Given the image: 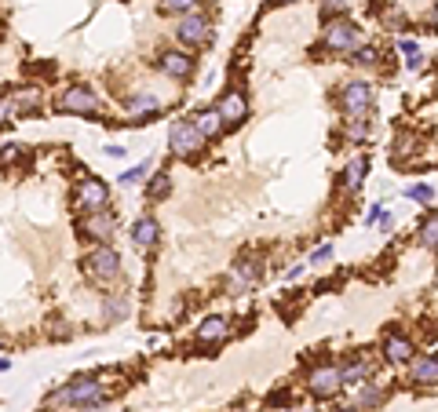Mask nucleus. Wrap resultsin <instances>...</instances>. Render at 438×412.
Instances as JSON below:
<instances>
[{"label":"nucleus","mask_w":438,"mask_h":412,"mask_svg":"<svg viewBox=\"0 0 438 412\" xmlns=\"http://www.w3.org/2000/svg\"><path fill=\"white\" fill-rule=\"evenodd\" d=\"M84 274L95 281V285H113L121 277V255L113 244H95L92 252L84 255Z\"/></svg>","instance_id":"obj_3"},{"label":"nucleus","mask_w":438,"mask_h":412,"mask_svg":"<svg viewBox=\"0 0 438 412\" xmlns=\"http://www.w3.org/2000/svg\"><path fill=\"white\" fill-rule=\"evenodd\" d=\"M55 110L77 113V117H92V113L102 110V99H99V92H92V88H84V84H70L55 95Z\"/></svg>","instance_id":"obj_4"},{"label":"nucleus","mask_w":438,"mask_h":412,"mask_svg":"<svg viewBox=\"0 0 438 412\" xmlns=\"http://www.w3.org/2000/svg\"><path fill=\"white\" fill-rule=\"evenodd\" d=\"M409 197L420 201V204H435V186L431 183H417V186H409Z\"/></svg>","instance_id":"obj_31"},{"label":"nucleus","mask_w":438,"mask_h":412,"mask_svg":"<svg viewBox=\"0 0 438 412\" xmlns=\"http://www.w3.org/2000/svg\"><path fill=\"white\" fill-rule=\"evenodd\" d=\"M383 212H388V208H383V204H372V208L365 212V226H377L380 219H383Z\"/></svg>","instance_id":"obj_36"},{"label":"nucleus","mask_w":438,"mask_h":412,"mask_svg":"<svg viewBox=\"0 0 438 412\" xmlns=\"http://www.w3.org/2000/svg\"><path fill=\"white\" fill-rule=\"evenodd\" d=\"M48 402L51 405H73V409H99L106 402V391H102L99 376H73L70 383H62Z\"/></svg>","instance_id":"obj_1"},{"label":"nucleus","mask_w":438,"mask_h":412,"mask_svg":"<svg viewBox=\"0 0 438 412\" xmlns=\"http://www.w3.org/2000/svg\"><path fill=\"white\" fill-rule=\"evenodd\" d=\"M435 237H438V223H435V215L428 219V223H423V230H420V244H423V248H435Z\"/></svg>","instance_id":"obj_32"},{"label":"nucleus","mask_w":438,"mask_h":412,"mask_svg":"<svg viewBox=\"0 0 438 412\" xmlns=\"http://www.w3.org/2000/svg\"><path fill=\"white\" fill-rule=\"evenodd\" d=\"M347 62H351V66H358V70H372V66H380V51L372 48V44H358L354 51H347Z\"/></svg>","instance_id":"obj_25"},{"label":"nucleus","mask_w":438,"mask_h":412,"mask_svg":"<svg viewBox=\"0 0 438 412\" xmlns=\"http://www.w3.org/2000/svg\"><path fill=\"white\" fill-rule=\"evenodd\" d=\"M260 277H263V259H260V255H256V252L241 255V259L234 263V274H230V292H234V295L249 292Z\"/></svg>","instance_id":"obj_12"},{"label":"nucleus","mask_w":438,"mask_h":412,"mask_svg":"<svg viewBox=\"0 0 438 412\" xmlns=\"http://www.w3.org/2000/svg\"><path fill=\"white\" fill-rule=\"evenodd\" d=\"M329 255H332V244H318V248L311 252V259H307V263H311V266H314V263H325Z\"/></svg>","instance_id":"obj_35"},{"label":"nucleus","mask_w":438,"mask_h":412,"mask_svg":"<svg viewBox=\"0 0 438 412\" xmlns=\"http://www.w3.org/2000/svg\"><path fill=\"white\" fill-rule=\"evenodd\" d=\"M11 369V362H8V357H0V372H8Z\"/></svg>","instance_id":"obj_42"},{"label":"nucleus","mask_w":438,"mask_h":412,"mask_svg":"<svg viewBox=\"0 0 438 412\" xmlns=\"http://www.w3.org/2000/svg\"><path fill=\"white\" fill-rule=\"evenodd\" d=\"M300 274H303V263H292V266L285 270V277H289V281H296V277H300Z\"/></svg>","instance_id":"obj_41"},{"label":"nucleus","mask_w":438,"mask_h":412,"mask_svg":"<svg viewBox=\"0 0 438 412\" xmlns=\"http://www.w3.org/2000/svg\"><path fill=\"white\" fill-rule=\"evenodd\" d=\"M369 135H372V124L365 117H347L343 121V139L347 143H365Z\"/></svg>","instance_id":"obj_27"},{"label":"nucleus","mask_w":438,"mask_h":412,"mask_svg":"<svg viewBox=\"0 0 438 412\" xmlns=\"http://www.w3.org/2000/svg\"><path fill=\"white\" fill-rule=\"evenodd\" d=\"M0 346H4V340H0Z\"/></svg>","instance_id":"obj_44"},{"label":"nucleus","mask_w":438,"mask_h":412,"mask_svg":"<svg viewBox=\"0 0 438 412\" xmlns=\"http://www.w3.org/2000/svg\"><path fill=\"white\" fill-rule=\"evenodd\" d=\"M73 204L81 208L84 215L88 212H102L110 204V186L102 183V179H81L73 190Z\"/></svg>","instance_id":"obj_8"},{"label":"nucleus","mask_w":438,"mask_h":412,"mask_svg":"<svg viewBox=\"0 0 438 412\" xmlns=\"http://www.w3.org/2000/svg\"><path fill=\"white\" fill-rule=\"evenodd\" d=\"M175 41L183 44V48H190V51L212 44V22H209V15H201V11L179 15V22H175Z\"/></svg>","instance_id":"obj_5"},{"label":"nucleus","mask_w":438,"mask_h":412,"mask_svg":"<svg viewBox=\"0 0 438 412\" xmlns=\"http://www.w3.org/2000/svg\"><path fill=\"white\" fill-rule=\"evenodd\" d=\"M158 237H161V223L153 215H139L135 223H132V241L139 244V248H150Z\"/></svg>","instance_id":"obj_21"},{"label":"nucleus","mask_w":438,"mask_h":412,"mask_svg":"<svg viewBox=\"0 0 438 412\" xmlns=\"http://www.w3.org/2000/svg\"><path fill=\"white\" fill-rule=\"evenodd\" d=\"M383 357H388L391 365H409L417 357V346L409 336H402V332H391V336L383 340Z\"/></svg>","instance_id":"obj_15"},{"label":"nucleus","mask_w":438,"mask_h":412,"mask_svg":"<svg viewBox=\"0 0 438 412\" xmlns=\"http://www.w3.org/2000/svg\"><path fill=\"white\" fill-rule=\"evenodd\" d=\"M340 387H343L340 365H318V369H311V376H307V391L314 398H332Z\"/></svg>","instance_id":"obj_13"},{"label":"nucleus","mask_w":438,"mask_h":412,"mask_svg":"<svg viewBox=\"0 0 438 412\" xmlns=\"http://www.w3.org/2000/svg\"><path fill=\"white\" fill-rule=\"evenodd\" d=\"M380 22L391 33H406V11L402 4H380Z\"/></svg>","instance_id":"obj_24"},{"label":"nucleus","mask_w":438,"mask_h":412,"mask_svg":"<svg viewBox=\"0 0 438 412\" xmlns=\"http://www.w3.org/2000/svg\"><path fill=\"white\" fill-rule=\"evenodd\" d=\"M413 383H420V387H435V383H438L435 354H417L413 357Z\"/></svg>","instance_id":"obj_22"},{"label":"nucleus","mask_w":438,"mask_h":412,"mask_svg":"<svg viewBox=\"0 0 438 412\" xmlns=\"http://www.w3.org/2000/svg\"><path fill=\"white\" fill-rule=\"evenodd\" d=\"M423 62H428V59H423V51H413V55H409V62H406V66H409V70H423Z\"/></svg>","instance_id":"obj_38"},{"label":"nucleus","mask_w":438,"mask_h":412,"mask_svg":"<svg viewBox=\"0 0 438 412\" xmlns=\"http://www.w3.org/2000/svg\"><path fill=\"white\" fill-rule=\"evenodd\" d=\"M153 66L164 77H172V81H190V77H194V55H190V51H179V48H164Z\"/></svg>","instance_id":"obj_10"},{"label":"nucleus","mask_w":438,"mask_h":412,"mask_svg":"<svg viewBox=\"0 0 438 412\" xmlns=\"http://www.w3.org/2000/svg\"><path fill=\"white\" fill-rule=\"evenodd\" d=\"M372 99H377V88L369 81H347L340 88V110L347 117H365L372 110Z\"/></svg>","instance_id":"obj_7"},{"label":"nucleus","mask_w":438,"mask_h":412,"mask_svg":"<svg viewBox=\"0 0 438 412\" xmlns=\"http://www.w3.org/2000/svg\"><path fill=\"white\" fill-rule=\"evenodd\" d=\"M124 106H128V113L135 117V124H146L153 113L164 110V99H161L158 92H132V95L124 99Z\"/></svg>","instance_id":"obj_14"},{"label":"nucleus","mask_w":438,"mask_h":412,"mask_svg":"<svg viewBox=\"0 0 438 412\" xmlns=\"http://www.w3.org/2000/svg\"><path fill=\"white\" fill-rule=\"evenodd\" d=\"M11 117H15V102H11V92L0 95V124H8Z\"/></svg>","instance_id":"obj_34"},{"label":"nucleus","mask_w":438,"mask_h":412,"mask_svg":"<svg viewBox=\"0 0 438 412\" xmlns=\"http://www.w3.org/2000/svg\"><path fill=\"white\" fill-rule=\"evenodd\" d=\"M365 175H369V161L365 157H351L347 161V168H343V190L347 194H358V190L365 186Z\"/></svg>","instance_id":"obj_20"},{"label":"nucleus","mask_w":438,"mask_h":412,"mask_svg":"<svg viewBox=\"0 0 438 412\" xmlns=\"http://www.w3.org/2000/svg\"><path fill=\"white\" fill-rule=\"evenodd\" d=\"M44 92L41 88H22V92H11V102H15V113H33L41 106Z\"/></svg>","instance_id":"obj_26"},{"label":"nucleus","mask_w":438,"mask_h":412,"mask_svg":"<svg viewBox=\"0 0 438 412\" xmlns=\"http://www.w3.org/2000/svg\"><path fill=\"white\" fill-rule=\"evenodd\" d=\"M161 11H169V15H190V11L201 8V0H158Z\"/></svg>","instance_id":"obj_29"},{"label":"nucleus","mask_w":438,"mask_h":412,"mask_svg":"<svg viewBox=\"0 0 438 412\" xmlns=\"http://www.w3.org/2000/svg\"><path fill=\"white\" fill-rule=\"evenodd\" d=\"M383 398H388V391H383L380 383H362V387H358V398H354V412H372V409H380Z\"/></svg>","instance_id":"obj_23"},{"label":"nucleus","mask_w":438,"mask_h":412,"mask_svg":"<svg viewBox=\"0 0 438 412\" xmlns=\"http://www.w3.org/2000/svg\"><path fill=\"white\" fill-rule=\"evenodd\" d=\"M143 175H150V161H139L132 164L124 175H121V186H132V183H143Z\"/></svg>","instance_id":"obj_30"},{"label":"nucleus","mask_w":438,"mask_h":412,"mask_svg":"<svg viewBox=\"0 0 438 412\" xmlns=\"http://www.w3.org/2000/svg\"><path fill=\"white\" fill-rule=\"evenodd\" d=\"M358 44H362V30H358L354 19H347V15L325 19V26H321V51L343 55V51H354Z\"/></svg>","instance_id":"obj_2"},{"label":"nucleus","mask_w":438,"mask_h":412,"mask_svg":"<svg viewBox=\"0 0 438 412\" xmlns=\"http://www.w3.org/2000/svg\"><path fill=\"white\" fill-rule=\"evenodd\" d=\"M270 4H296V0H270Z\"/></svg>","instance_id":"obj_43"},{"label":"nucleus","mask_w":438,"mask_h":412,"mask_svg":"<svg viewBox=\"0 0 438 412\" xmlns=\"http://www.w3.org/2000/svg\"><path fill=\"white\" fill-rule=\"evenodd\" d=\"M398 51H406V55H413V51H420L417 41H398Z\"/></svg>","instance_id":"obj_40"},{"label":"nucleus","mask_w":438,"mask_h":412,"mask_svg":"<svg viewBox=\"0 0 438 412\" xmlns=\"http://www.w3.org/2000/svg\"><path fill=\"white\" fill-rule=\"evenodd\" d=\"M132 314V300L124 292H113V295H102V325H117Z\"/></svg>","instance_id":"obj_18"},{"label":"nucleus","mask_w":438,"mask_h":412,"mask_svg":"<svg viewBox=\"0 0 438 412\" xmlns=\"http://www.w3.org/2000/svg\"><path fill=\"white\" fill-rule=\"evenodd\" d=\"M169 150L175 153V157H198V153L204 150V139L198 135V128H194L190 117L172 121V128H169Z\"/></svg>","instance_id":"obj_6"},{"label":"nucleus","mask_w":438,"mask_h":412,"mask_svg":"<svg viewBox=\"0 0 438 412\" xmlns=\"http://www.w3.org/2000/svg\"><path fill=\"white\" fill-rule=\"evenodd\" d=\"M227 336H230V317H223V314H212V317H204L201 325H198V332H194V340H198L201 346L223 343Z\"/></svg>","instance_id":"obj_16"},{"label":"nucleus","mask_w":438,"mask_h":412,"mask_svg":"<svg viewBox=\"0 0 438 412\" xmlns=\"http://www.w3.org/2000/svg\"><path fill=\"white\" fill-rule=\"evenodd\" d=\"M22 153V146H4V153H0V164H8V161H15Z\"/></svg>","instance_id":"obj_39"},{"label":"nucleus","mask_w":438,"mask_h":412,"mask_svg":"<svg viewBox=\"0 0 438 412\" xmlns=\"http://www.w3.org/2000/svg\"><path fill=\"white\" fill-rule=\"evenodd\" d=\"M347 4H351V0H321V15H325V19H332V15H343V11H347Z\"/></svg>","instance_id":"obj_33"},{"label":"nucleus","mask_w":438,"mask_h":412,"mask_svg":"<svg viewBox=\"0 0 438 412\" xmlns=\"http://www.w3.org/2000/svg\"><path fill=\"white\" fill-rule=\"evenodd\" d=\"M169 190H172V172H158V175H153L150 179V186H146V194H150V201H161L164 194H169Z\"/></svg>","instance_id":"obj_28"},{"label":"nucleus","mask_w":438,"mask_h":412,"mask_svg":"<svg viewBox=\"0 0 438 412\" xmlns=\"http://www.w3.org/2000/svg\"><path fill=\"white\" fill-rule=\"evenodd\" d=\"M372 376V362L362 354H354L347 365H340V380H343V387H362V383Z\"/></svg>","instance_id":"obj_19"},{"label":"nucleus","mask_w":438,"mask_h":412,"mask_svg":"<svg viewBox=\"0 0 438 412\" xmlns=\"http://www.w3.org/2000/svg\"><path fill=\"white\" fill-rule=\"evenodd\" d=\"M194 128H198V135L209 143V139H219L227 132V124H223V117L216 113V106H204V110H198L194 113Z\"/></svg>","instance_id":"obj_17"},{"label":"nucleus","mask_w":438,"mask_h":412,"mask_svg":"<svg viewBox=\"0 0 438 412\" xmlns=\"http://www.w3.org/2000/svg\"><path fill=\"white\" fill-rule=\"evenodd\" d=\"M216 113L223 117L227 128L245 124V121H249V95H245L241 88H227V92L219 95V102H216Z\"/></svg>","instance_id":"obj_9"},{"label":"nucleus","mask_w":438,"mask_h":412,"mask_svg":"<svg viewBox=\"0 0 438 412\" xmlns=\"http://www.w3.org/2000/svg\"><path fill=\"white\" fill-rule=\"evenodd\" d=\"M70 332H73V328L66 325V321H55V328H51V340H66Z\"/></svg>","instance_id":"obj_37"},{"label":"nucleus","mask_w":438,"mask_h":412,"mask_svg":"<svg viewBox=\"0 0 438 412\" xmlns=\"http://www.w3.org/2000/svg\"><path fill=\"white\" fill-rule=\"evenodd\" d=\"M81 234L88 237V241H99V244H110V237L117 234V219H113V212L110 208H102V212H88L84 219H81Z\"/></svg>","instance_id":"obj_11"}]
</instances>
